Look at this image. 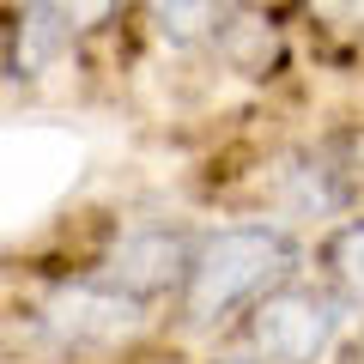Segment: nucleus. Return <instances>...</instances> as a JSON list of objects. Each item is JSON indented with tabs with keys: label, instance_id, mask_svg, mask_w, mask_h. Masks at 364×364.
Returning a JSON list of instances; mask_svg holds the SVG:
<instances>
[{
	"label": "nucleus",
	"instance_id": "obj_1",
	"mask_svg": "<svg viewBox=\"0 0 364 364\" xmlns=\"http://www.w3.org/2000/svg\"><path fill=\"white\" fill-rule=\"evenodd\" d=\"M291 237L279 225H231L213 231L207 243L188 255L182 273V310L188 322H219L237 304H249L255 291H267L279 273H291Z\"/></svg>",
	"mask_w": 364,
	"mask_h": 364
},
{
	"label": "nucleus",
	"instance_id": "obj_2",
	"mask_svg": "<svg viewBox=\"0 0 364 364\" xmlns=\"http://www.w3.org/2000/svg\"><path fill=\"white\" fill-rule=\"evenodd\" d=\"M340 334V304L328 291L286 286L255 304L249 316V340H255L261 364H316Z\"/></svg>",
	"mask_w": 364,
	"mask_h": 364
},
{
	"label": "nucleus",
	"instance_id": "obj_3",
	"mask_svg": "<svg viewBox=\"0 0 364 364\" xmlns=\"http://www.w3.org/2000/svg\"><path fill=\"white\" fill-rule=\"evenodd\" d=\"M188 237L170 231V225H140V231H122L116 249L104 255V267H97V279H104L109 291H122V298L146 304L152 291L176 286L182 273H188Z\"/></svg>",
	"mask_w": 364,
	"mask_h": 364
},
{
	"label": "nucleus",
	"instance_id": "obj_4",
	"mask_svg": "<svg viewBox=\"0 0 364 364\" xmlns=\"http://www.w3.org/2000/svg\"><path fill=\"white\" fill-rule=\"evenodd\" d=\"M43 328L61 346H116L140 328V304L109 291L104 279H73L43 304Z\"/></svg>",
	"mask_w": 364,
	"mask_h": 364
},
{
	"label": "nucleus",
	"instance_id": "obj_5",
	"mask_svg": "<svg viewBox=\"0 0 364 364\" xmlns=\"http://www.w3.org/2000/svg\"><path fill=\"white\" fill-rule=\"evenodd\" d=\"M67 37H73V13L67 6H31L18 18V73H43L67 49Z\"/></svg>",
	"mask_w": 364,
	"mask_h": 364
},
{
	"label": "nucleus",
	"instance_id": "obj_6",
	"mask_svg": "<svg viewBox=\"0 0 364 364\" xmlns=\"http://www.w3.org/2000/svg\"><path fill=\"white\" fill-rule=\"evenodd\" d=\"M328 267H334V279L352 291V298H364V219H352L346 231H334V243H328Z\"/></svg>",
	"mask_w": 364,
	"mask_h": 364
},
{
	"label": "nucleus",
	"instance_id": "obj_7",
	"mask_svg": "<svg viewBox=\"0 0 364 364\" xmlns=\"http://www.w3.org/2000/svg\"><path fill=\"white\" fill-rule=\"evenodd\" d=\"M158 18H164V37H195V18H213V6H158Z\"/></svg>",
	"mask_w": 364,
	"mask_h": 364
},
{
	"label": "nucleus",
	"instance_id": "obj_8",
	"mask_svg": "<svg viewBox=\"0 0 364 364\" xmlns=\"http://www.w3.org/2000/svg\"><path fill=\"white\" fill-rule=\"evenodd\" d=\"M219 364H249V358H219Z\"/></svg>",
	"mask_w": 364,
	"mask_h": 364
}]
</instances>
